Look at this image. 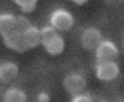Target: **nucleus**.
<instances>
[{
    "label": "nucleus",
    "instance_id": "f03ea898",
    "mask_svg": "<svg viewBox=\"0 0 124 102\" xmlns=\"http://www.w3.org/2000/svg\"><path fill=\"white\" fill-rule=\"evenodd\" d=\"M47 23L58 32L64 34L74 29L76 25V17L69 9L56 7L49 12Z\"/></svg>",
    "mask_w": 124,
    "mask_h": 102
},
{
    "label": "nucleus",
    "instance_id": "423d86ee",
    "mask_svg": "<svg viewBox=\"0 0 124 102\" xmlns=\"http://www.w3.org/2000/svg\"><path fill=\"white\" fill-rule=\"evenodd\" d=\"M95 61L100 60H117L120 55V48L113 40L105 38L100 42L93 51Z\"/></svg>",
    "mask_w": 124,
    "mask_h": 102
},
{
    "label": "nucleus",
    "instance_id": "1a4fd4ad",
    "mask_svg": "<svg viewBox=\"0 0 124 102\" xmlns=\"http://www.w3.org/2000/svg\"><path fill=\"white\" fill-rule=\"evenodd\" d=\"M16 30L17 27V15L12 12L0 13V38H3Z\"/></svg>",
    "mask_w": 124,
    "mask_h": 102
},
{
    "label": "nucleus",
    "instance_id": "f8f14e48",
    "mask_svg": "<svg viewBox=\"0 0 124 102\" xmlns=\"http://www.w3.org/2000/svg\"><path fill=\"white\" fill-rule=\"evenodd\" d=\"M21 14L26 16L34 13L38 7L39 0H12Z\"/></svg>",
    "mask_w": 124,
    "mask_h": 102
},
{
    "label": "nucleus",
    "instance_id": "2eb2a0df",
    "mask_svg": "<svg viewBox=\"0 0 124 102\" xmlns=\"http://www.w3.org/2000/svg\"><path fill=\"white\" fill-rule=\"evenodd\" d=\"M72 4L78 6V7H81V6H84L86 5L90 0H69Z\"/></svg>",
    "mask_w": 124,
    "mask_h": 102
},
{
    "label": "nucleus",
    "instance_id": "a211bd4d",
    "mask_svg": "<svg viewBox=\"0 0 124 102\" xmlns=\"http://www.w3.org/2000/svg\"><path fill=\"white\" fill-rule=\"evenodd\" d=\"M123 48H124V38H123Z\"/></svg>",
    "mask_w": 124,
    "mask_h": 102
},
{
    "label": "nucleus",
    "instance_id": "39448f33",
    "mask_svg": "<svg viewBox=\"0 0 124 102\" xmlns=\"http://www.w3.org/2000/svg\"><path fill=\"white\" fill-rule=\"evenodd\" d=\"M104 39L102 30L95 25L84 26L78 33V42L79 47L85 51H94L100 42Z\"/></svg>",
    "mask_w": 124,
    "mask_h": 102
},
{
    "label": "nucleus",
    "instance_id": "ddd939ff",
    "mask_svg": "<svg viewBox=\"0 0 124 102\" xmlns=\"http://www.w3.org/2000/svg\"><path fill=\"white\" fill-rule=\"evenodd\" d=\"M70 102H96V99L90 92L85 90L83 92L71 96Z\"/></svg>",
    "mask_w": 124,
    "mask_h": 102
},
{
    "label": "nucleus",
    "instance_id": "dca6fc26",
    "mask_svg": "<svg viewBox=\"0 0 124 102\" xmlns=\"http://www.w3.org/2000/svg\"><path fill=\"white\" fill-rule=\"evenodd\" d=\"M124 0H108V2L110 4V5H119L123 2Z\"/></svg>",
    "mask_w": 124,
    "mask_h": 102
},
{
    "label": "nucleus",
    "instance_id": "f257e3e1",
    "mask_svg": "<svg viewBox=\"0 0 124 102\" xmlns=\"http://www.w3.org/2000/svg\"><path fill=\"white\" fill-rule=\"evenodd\" d=\"M41 47L48 56L57 57L65 52L67 42L63 33L58 32L51 25L46 23L41 27Z\"/></svg>",
    "mask_w": 124,
    "mask_h": 102
},
{
    "label": "nucleus",
    "instance_id": "4468645a",
    "mask_svg": "<svg viewBox=\"0 0 124 102\" xmlns=\"http://www.w3.org/2000/svg\"><path fill=\"white\" fill-rule=\"evenodd\" d=\"M51 100V95L47 90H40L36 94V101L37 102H50Z\"/></svg>",
    "mask_w": 124,
    "mask_h": 102
},
{
    "label": "nucleus",
    "instance_id": "9d476101",
    "mask_svg": "<svg viewBox=\"0 0 124 102\" xmlns=\"http://www.w3.org/2000/svg\"><path fill=\"white\" fill-rule=\"evenodd\" d=\"M1 40H2L4 47L11 51H14L16 53H24V52L28 51L23 44L20 30H16V31L1 38Z\"/></svg>",
    "mask_w": 124,
    "mask_h": 102
},
{
    "label": "nucleus",
    "instance_id": "7ed1b4c3",
    "mask_svg": "<svg viewBox=\"0 0 124 102\" xmlns=\"http://www.w3.org/2000/svg\"><path fill=\"white\" fill-rule=\"evenodd\" d=\"M93 73L99 82L112 83L119 78L121 74V66L117 60L95 61Z\"/></svg>",
    "mask_w": 124,
    "mask_h": 102
},
{
    "label": "nucleus",
    "instance_id": "20e7f679",
    "mask_svg": "<svg viewBox=\"0 0 124 102\" xmlns=\"http://www.w3.org/2000/svg\"><path fill=\"white\" fill-rule=\"evenodd\" d=\"M87 77L80 70H72L64 75L61 81L63 89L71 96L86 90Z\"/></svg>",
    "mask_w": 124,
    "mask_h": 102
},
{
    "label": "nucleus",
    "instance_id": "f3484780",
    "mask_svg": "<svg viewBox=\"0 0 124 102\" xmlns=\"http://www.w3.org/2000/svg\"><path fill=\"white\" fill-rule=\"evenodd\" d=\"M96 102H111V101L107 98H99V99H96Z\"/></svg>",
    "mask_w": 124,
    "mask_h": 102
},
{
    "label": "nucleus",
    "instance_id": "6ab92c4d",
    "mask_svg": "<svg viewBox=\"0 0 124 102\" xmlns=\"http://www.w3.org/2000/svg\"><path fill=\"white\" fill-rule=\"evenodd\" d=\"M117 102H124L123 100H120V101H117Z\"/></svg>",
    "mask_w": 124,
    "mask_h": 102
},
{
    "label": "nucleus",
    "instance_id": "6e6552de",
    "mask_svg": "<svg viewBox=\"0 0 124 102\" xmlns=\"http://www.w3.org/2000/svg\"><path fill=\"white\" fill-rule=\"evenodd\" d=\"M21 37L27 51L41 47V42H42L41 27H39L38 25L31 23L29 26H27L25 29L21 31Z\"/></svg>",
    "mask_w": 124,
    "mask_h": 102
},
{
    "label": "nucleus",
    "instance_id": "0eeeda50",
    "mask_svg": "<svg viewBox=\"0 0 124 102\" xmlns=\"http://www.w3.org/2000/svg\"><path fill=\"white\" fill-rule=\"evenodd\" d=\"M20 74L18 63L13 59L0 60V84L10 85L14 83Z\"/></svg>",
    "mask_w": 124,
    "mask_h": 102
},
{
    "label": "nucleus",
    "instance_id": "9b49d317",
    "mask_svg": "<svg viewBox=\"0 0 124 102\" xmlns=\"http://www.w3.org/2000/svg\"><path fill=\"white\" fill-rule=\"evenodd\" d=\"M26 91L17 85H9L2 93V102H27Z\"/></svg>",
    "mask_w": 124,
    "mask_h": 102
}]
</instances>
